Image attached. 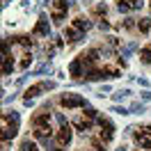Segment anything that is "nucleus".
I'll return each mask as SVG.
<instances>
[{
	"instance_id": "f8f14e48",
	"label": "nucleus",
	"mask_w": 151,
	"mask_h": 151,
	"mask_svg": "<svg viewBox=\"0 0 151 151\" xmlns=\"http://www.w3.org/2000/svg\"><path fill=\"white\" fill-rule=\"evenodd\" d=\"M137 30H140L142 35H149V32H151V19H149V16H144V19L137 21Z\"/></svg>"
},
{
	"instance_id": "c9c22d12",
	"label": "nucleus",
	"mask_w": 151,
	"mask_h": 151,
	"mask_svg": "<svg viewBox=\"0 0 151 151\" xmlns=\"http://www.w3.org/2000/svg\"><path fill=\"white\" fill-rule=\"evenodd\" d=\"M28 76H30V73H25V76H21L19 80H16V85H19V87H21V85H25V80H28Z\"/></svg>"
},
{
	"instance_id": "7c9ffc66",
	"label": "nucleus",
	"mask_w": 151,
	"mask_h": 151,
	"mask_svg": "<svg viewBox=\"0 0 151 151\" xmlns=\"http://www.w3.org/2000/svg\"><path fill=\"white\" fill-rule=\"evenodd\" d=\"M41 85H44V89H55V83H53V80H44V83H41Z\"/></svg>"
},
{
	"instance_id": "9d476101",
	"label": "nucleus",
	"mask_w": 151,
	"mask_h": 151,
	"mask_svg": "<svg viewBox=\"0 0 151 151\" xmlns=\"http://www.w3.org/2000/svg\"><path fill=\"white\" fill-rule=\"evenodd\" d=\"M41 92H46V89H44V85H41V83H37V85H32V87H28V89H25V96H23V99H35V96H39Z\"/></svg>"
},
{
	"instance_id": "dca6fc26",
	"label": "nucleus",
	"mask_w": 151,
	"mask_h": 151,
	"mask_svg": "<svg viewBox=\"0 0 151 151\" xmlns=\"http://www.w3.org/2000/svg\"><path fill=\"white\" fill-rule=\"evenodd\" d=\"M62 37H64L66 41H78V39H80V35H78V30H76V28H66Z\"/></svg>"
},
{
	"instance_id": "393cba45",
	"label": "nucleus",
	"mask_w": 151,
	"mask_h": 151,
	"mask_svg": "<svg viewBox=\"0 0 151 151\" xmlns=\"http://www.w3.org/2000/svg\"><path fill=\"white\" fill-rule=\"evenodd\" d=\"M110 112H117V114H122V117H126V114H131V110H128V108H124V105H112V108H110Z\"/></svg>"
},
{
	"instance_id": "39448f33",
	"label": "nucleus",
	"mask_w": 151,
	"mask_h": 151,
	"mask_svg": "<svg viewBox=\"0 0 151 151\" xmlns=\"http://www.w3.org/2000/svg\"><path fill=\"white\" fill-rule=\"evenodd\" d=\"M32 35H39V37H46V39H50V25H48L46 14H41V16H39V23L35 25Z\"/></svg>"
},
{
	"instance_id": "58836bf2",
	"label": "nucleus",
	"mask_w": 151,
	"mask_h": 151,
	"mask_svg": "<svg viewBox=\"0 0 151 151\" xmlns=\"http://www.w3.org/2000/svg\"><path fill=\"white\" fill-rule=\"evenodd\" d=\"M96 151H108V149H105V144H103V147H96Z\"/></svg>"
},
{
	"instance_id": "5701e85b",
	"label": "nucleus",
	"mask_w": 151,
	"mask_h": 151,
	"mask_svg": "<svg viewBox=\"0 0 151 151\" xmlns=\"http://www.w3.org/2000/svg\"><path fill=\"white\" fill-rule=\"evenodd\" d=\"M117 12H119V14H128V12H131L128 0H119V2H117Z\"/></svg>"
},
{
	"instance_id": "f3484780",
	"label": "nucleus",
	"mask_w": 151,
	"mask_h": 151,
	"mask_svg": "<svg viewBox=\"0 0 151 151\" xmlns=\"http://www.w3.org/2000/svg\"><path fill=\"white\" fill-rule=\"evenodd\" d=\"M14 69H16V64L12 62L9 57H5V60H2V76H9Z\"/></svg>"
},
{
	"instance_id": "f03ea898",
	"label": "nucleus",
	"mask_w": 151,
	"mask_h": 151,
	"mask_svg": "<svg viewBox=\"0 0 151 151\" xmlns=\"http://www.w3.org/2000/svg\"><path fill=\"white\" fill-rule=\"evenodd\" d=\"M55 142H57V147H69V144L73 142V131H71L69 124H66V126H60V131L55 133Z\"/></svg>"
},
{
	"instance_id": "cd10ccee",
	"label": "nucleus",
	"mask_w": 151,
	"mask_h": 151,
	"mask_svg": "<svg viewBox=\"0 0 151 151\" xmlns=\"http://www.w3.org/2000/svg\"><path fill=\"white\" fill-rule=\"evenodd\" d=\"M133 28H137L135 19H124V30H133Z\"/></svg>"
},
{
	"instance_id": "e433bc0d",
	"label": "nucleus",
	"mask_w": 151,
	"mask_h": 151,
	"mask_svg": "<svg viewBox=\"0 0 151 151\" xmlns=\"http://www.w3.org/2000/svg\"><path fill=\"white\" fill-rule=\"evenodd\" d=\"M108 44H110V46H119V39L117 37H108Z\"/></svg>"
},
{
	"instance_id": "4c0bfd02",
	"label": "nucleus",
	"mask_w": 151,
	"mask_h": 151,
	"mask_svg": "<svg viewBox=\"0 0 151 151\" xmlns=\"http://www.w3.org/2000/svg\"><path fill=\"white\" fill-rule=\"evenodd\" d=\"M14 99H16V94H7V96H5V103H12Z\"/></svg>"
},
{
	"instance_id": "4be33fe9",
	"label": "nucleus",
	"mask_w": 151,
	"mask_h": 151,
	"mask_svg": "<svg viewBox=\"0 0 151 151\" xmlns=\"http://www.w3.org/2000/svg\"><path fill=\"white\" fill-rule=\"evenodd\" d=\"M128 110H131V114L133 112H135V114H142V112H144V103H142V101H133Z\"/></svg>"
},
{
	"instance_id": "7ed1b4c3",
	"label": "nucleus",
	"mask_w": 151,
	"mask_h": 151,
	"mask_svg": "<svg viewBox=\"0 0 151 151\" xmlns=\"http://www.w3.org/2000/svg\"><path fill=\"white\" fill-rule=\"evenodd\" d=\"M112 76L108 73V71H103V69H94V66H89L85 71V80L87 83H94V80H110Z\"/></svg>"
},
{
	"instance_id": "6ab92c4d",
	"label": "nucleus",
	"mask_w": 151,
	"mask_h": 151,
	"mask_svg": "<svg viewBox=\"0 0 151 151\" xmlns=\"http://www.w3.org/2000/svg\"><path fill=\"white\" fill-rule=\"evenodd\" d=\"M69 5H71V0H55L53 2L55 12H69Z\"/></svg>"
},
{
	"instance_id": "2f4dec72",
	"label": "nucleus",
	"mask_w": 151,
	"mask_h": 151,
	"mask_svg": "<svg viewBox=\"0 0 151 151\" xmlns=\"http://www.w3.org/2000/svg\"><path fill=\"white\" fill-rule=\"evenodd\" d=\"M96 14H99V16H101V14H105V12H108V7H105V2H103V5H96Z\"/></svg>"
},
{
	"instance_id": "f257e3e1",
	"label": "nucleus",
	"mask_w": 151,
	"mask_h": 151,
	"mask_svg": "<svg viewBox=\"0 0 151 151\" xmlns=\"http://www.w3.org/2000/svg\"><path fill=\"white\" fill-rule=\"evenodd\" d=\"M60 105L66 108V110H76V108H83V110H85L89 103H87V99H83L80 94H62Z\"/></svg>"
},
{
	"instance_id": "0eeeda50",
	"label": "nucleus",
	"mask_w": 151,
	"mask_h": 151,
	"mask_svg": "<svg viewBox=\"0 0 151 151\" xmlns=\"http://www.w3.org/2000/svg\"><path fill=\"white\" fill-rule=\"evenodd\" d=\"M92 124H94V119H87V117H76V119H73L76 131H78V133H83V135H87V133H89Z\"/></svg>"
},
{
	"instance_id": "a211bd4d",
	"label": "nucleus",
	"mask_w": 151,
	"mask_h": 151,
	"mask_svg": "<svg viewBox=\"0 0 151 151\" xmlns=\"http://www.w3.org/2000/svg\"><path fill=\"white\" fill-rule=\"evenodd\" d=\"M96 124H99L101 128H105V131H114V124L110 122L108 117H99V119H96Z\"/></svg>"
},
{
	"instance_id": "72a5a7b5",
	"label": "nucleus",
	"mask_w": 151,
	"mask_h": 151,
	"mask_svg": "<svg viewBox=\"0 0 151 151\" xmlns=\"http://www.w3.org/2000/svg\"><path fill=\"white\" fill-rule=\"evenodd\" d=\"M140 99H142V101H151V92H149V89H144V92L140 94Z\"/></svg>"
},
{
	"instance_id": "ea45409f",
	"label": "nucleus",
	"mask_w": 151,
	"mask_h": 151,
	"mask_svg": "<svg viewBox=\"0 0 151 151\" xmlns=\"http://www.w3.org/2000/svg\"><path fill=\"white\" fill-rule=\"evenodd\" d=\"M117 151H126V147H119V149H117Z\"/></svg>"
},
{
	"instance_id": "aec40b11",
	"label": "nucleus",
	"mask_w": 151,
	"mask_h": 151,
	"mask_svg": "<svg viewBox=\"0 0 151 151\" xmlns=\"http://www.w3.org/2000/svg\"><path fill=\"white\" fill-rule=\"evenodd\" d=\"M32 64V55H23L19 60V64H16V69H21V71H25V69H28V66Z\"/></svg>"
},
{
	"instance_id": "c85d7f7f",
	"label": "nucleus",
	"mask_w": 151,
	"mask_h": 151,
	"mask_svg": "<svg viewBox=\"0 0 151 151\" xmlns=\"http://www.w3.org/2000/svg\"><path fill=\"white\" fill-rule=\"evenodd\" d=\"M55 119H57V124H60V126H66V124H69V122H66V117H64L62 112H55Z\"/></svg>"
},
{
	"instance_id": "b1692460",
	"label": "nucleus",
	"mask_w": 151,
	"mask_h": 151,
	"mask_svg": "<svg viewBox=\"0 0 151 151\" xmlns=\"http://www.w3.org/2000/svg\"><path fill=\"white\" fill-rule=\"evenodd\" d=\"M2 119H7V122H16V124H19L21 114L16 112V110H12V112H5V114H2Z\"/></svg>"
},
{
	"instance_id": "a878e982",
	"label": "nucleus",
	"mask_w": 151,
	"mask_h": 151,
	"mask_svg": "<svg viewBox=\"0 0 151 151\" xmlns=\"http://www.w3.org/2000/svg\"><path fill=\"white\" fill-rule=\"evenodd\" d=\"M85 117H87V119H94V122H96L101 114H99V110H94V108H89V105H87V108H85Z\"/></svg>"
},
{
	"instance_id": "4468645a",
	"label": "nucleus",
	"mask_w": 151,
	"mask_h": 151,
	"mask_svg": "<svg viewBox=\"0 0 151 151\" xmlns=\"http://www.w3.org/2000/svg\"><path fill=\"white\" fill-rule=\"evenodd\" d=\"M114 137V131H105V128H101V133H99V142H103V144H110Z\"/></svg>"
},
{
	"instance_id": "473e14b6",
	"label": "nucleus",
	"mask_w": 151,
	"mask_h": 151,
	"mask_svg": "<svg viewBox=\"0 0 151 151\" xmlns=\"http://www.w3.org/2000/svg\"><path fill=\"white\" fill-rule=\"evenodd\" d=\"M53 39H55V48H57V50L64 46V37H53Z\"/></svg>"
},
{
	"instance_id": "412c9836",
	"label": "nucleus",
	"mask_w": 151,
	"mask_h": 151,
	"mask_svg": "<svg viewBox=\"0 0 151 151\" xmlns=\"http://www.w3.org/2000/svg\"><path fill=\"white\" fill-rule=\"evenodd\" d=\"M50 19H53V23H55V25H62V23H64V19H66V12H53V14H50Z\"/></svg>"
},
{
	"instance_id": "f704fd0d",
	"label": "nucleus",
	"mask_w": 151,
	"mask_h": 151,
	"mask_svg": "<svg viewBox=\"0 0 151 151\" xmlns=\"http://www.w3.org/2000/svg\"><path fill=\"white\" fill-rule=\"evenodd\" d=\"M99 30H101V32H103V30H110V23H108V21H101V23H99Z\"/></svg>"
},
{
	"instance_id": "bb28decb",
	"label": "nucleus",
	"mask_w": 151,
	"mask_h": 151,
	"mask_svg": "<svg viewBox=\"0 0 151 151\" xmlns=\"http://www.w3.org/2000/svg\"><path fill=\"white\" fill-rule=\"evenodd\" d=\"M21 151H37V144L32 140H23V144H21Z\"/></svg>"
},
{
	"instance_id": "c756f323",
	"label": "nucleus",
	"mask_w": 151,
	"mask_h": 151,
	"mask_svg": "<svg viewBox=\"0 0 151 151\" xmlns=\"http://www.w3.org/2000/svg\"><path fill=\"white\" fill-rule=\"evenodd\" d=\"M142 7H144V2H142V0H135V2H131V9H133V12L142 9Z\"/></svg>"
},
{
	"instance_id": "1a4fd4ad",
	"label": "nucleus",
	"mask_w": 151,
	"mask_h": 151,
	"mask_svg": "<svg viewBox=\"0 0 151 151\" xmlns=\"http://www.w3.org/2000/svg\"><path fill=\"white\" fill-rule=\"evenodd\" d=\"M137 46H140L137 41H131L128 46H122V48H119V55H122V57H126V60H128V57H131L133 53L137 50Z\"/></svg>"
},
{
	"instance_id": "a19ab883",
	"label": "nucleus",
	"mask_w": 151,
	"mask_h": 151,
	"mask_svg": "<svg viewBox=\"0 0 151 151\" xmlns=\"http://www.w3.org/2000/svg\"><path fill=\"white\" fill-rule=\"evenodd\" d=\"M128 2H135V0H128Z\"/></svg>"
},
{
	"instance_id": "2eb2a0df",
	"label": "nucleus",
	"mask_w": 151,
	"mask_h": 151,
	"mask_svg": "<svg viewBox=\"0 0 151 151\" xmlns=\"http://www.w3.org/2000/svg\"><path fill=\"white\" fill-rule=\"evenodd\" d=\"M53 69H50V64L48 62H44V64H39L35 71H30V76H44V73H50Z\"/></svg>"
},
{
	"instance_id": "6e6552de",
	"label": "nucleus",
	"mask_w": 151,
	"mask_h": 151,
	"mask_svg": "<svg viewBox=\"0 0 151 151\" xmlns=\"http://www.w3.org/2000/svg\"><path fill=\"white\" fill-rule=\"evenodd\" d=\"M32 126L39 128V126H50V112L48 110H41V114H37L35 119H32Z\"/></svg>"
},
{
	"instance_id": "ddd939ff",
	"label": "nucleus",
	"mask_w": 151,
	"mask_h": 151,
	"mask_svg": "<svg viewBox=\"0 0 151 151\" xmlns=\"http://www.w3.org/2000/svg\"><path fill=\"white\" fill-rule=\"evenodd\" d=\"M89 25H92V21L83 19V16H78V19H73V28L78 30V32H83V30H87Z\"/></svg>"
},
{
	"instance_id": "9b49d317",
	"label": "nucleus",
	"mask_w": 151,
	"mask_h": 151,
	"mask_svg": "<svg viewBox=\"0 0 151 151\" xmlns=\"http://www.w3.org/2000/svg\"><path fill=\"white\" fill-rule=\"evenodd\" d=\"M128 96H131V89L124 87V89H117V92L112 94V101H114V103H122V101H126Z\"/></svg>"
},
{
	"instance_id": "423d86ee",
	"label": "nucleus",
	"mask_w": 151,
	"mask_h": 151,
	"mask_svg": "<svg viewBox=\"0 0 151 151\" xmlns=\"http://www.w3.org/2000/svg\"><path fill=\"white\" fill-rule=\"evenodd\" d=\"M80 57H83L85 66L89 69V66H94V64H96V62H99V60H101L103 55H101V48H89V50H87V53H83Z\"/></svg>"
},
{
	"instance_id": "20e7f679",
	"label": "nucleus",
	"mask_w": 151,
	"mask_h": 151,
	"mask_svg": "<svg viewBox=\"0 0 151 151\" xmlns=\"http://www.w3.org/2000/svg\"><path fill=\"white\" fill-rule=\"evenodd\" d=\"M85 71H87V66H85V62H83V57H76L73 62L69 64V76L71 78H80V76H85Z\"/></svg>"
}]
</instances>
